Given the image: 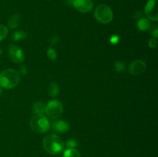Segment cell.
<instances>
[{
	"instance_id": "obj_6",
	"label": "cell",
	"mask_w": 158,
	"mask_h": 157,
	"mask_svg": "<svg viewBox=\"0 0 158 157\" xmlns=\"http://www.w3.org/2000/svg\"><path fill=\"white\" fill-rule=\"evenodd\" d=\"M8 53L12 61L15 63H22L24 61V52L19 46L10 44L8 46Z\"/></svg>"
},
{
	"instance_id": "obj_8",
	"label": "cell",
	"mask_w": 158,
	"mask_h": 157,
	"mask_svg": "<svg viewBox=\"0 0 158 157\" xmlns=\"http://www.w3.org/2000/svg\"><path fill=\"white\" fill-rule=\"evenodd\" d=\"M72 6L81 13H88L94 8V2L92 0H73Z\"/></svg>"
},
{
	"instance_id": "obj_19",
	"label": "cell",
	"mask_w": 158,
	"mask_h": 157,
	"mask_svg": "<svg viewBox=\"0 0 158 157\" xmlns=\"http://www.w3.org/2000/svg\"><path fill=\"white\" fill-rule=\"evenodd\" d=\"M47 56L52 61H54V60L56 59L57 53L55 49H52V47H49L47 50Z\"/></svg>"
},
{
	"instance_id": "obj_18",
	"label": "cell",
	"mask_w": 158,
	"mask_h": 157,
	"mask_svg": "<svg viewBox=\"0 0 158 157\" xmlns=\"http://www.w3.org/2000/svg\"><path fill=\"white\" fill-rule=\"evenodd\" d=\"M8 28L5 26L4 25H0V42L2 41L8 35Z\"/></svg>"
},
{
	"instance_id": "obj_17",
	"label": "cell",
	"mask_w": 158,
	"mask_h": 157,
	"mask_svg": "<svg viewBox=\"0 0 158 157\" xmlns=\"http://www.w3.org/2000/svg\"><path fill=\"white\" fill-rule=\"evenodd\" d=\"M114 69L117 72H124L126 69V65L122 61H117V62L114 64Z\"/></svg>"
},
{
	"instance_id": "obj_23",
	"label": "cell",
	"mask_w": 158,
	"mask_h": 157,
	"mask_svg": "<svg viewBox=\"0 0 158 157\" xmlns=\"http://www.w3.org/2000/svg\"><path fill=\"white\" fill-rule=\"evenodd\" d=\"M148 45H149L150 48L151 49H155L157 47V39L155 38H152L149 40V42H148Z\"/></svg>"
},
{
	"instance_id": "obj_9",
	"label": "cell",
	"mask_w": 158,
	"mask_h": 157,
	"mask_svg": "<svg viewBox=\"0 0 158 157\" xmlns=\"http://www.w3.org/2000/svg\"><path fill=\"white\" fill-rule=\"evenodd\" d=\"M147 65L143 60L137 59L132 62L129 66V72L133 75H140L146 71Z\"/></svg>"
},
{
	"instance_id": "obj_28",
	"label": "cell",
	"mask_w": 158,
	"mask_h": 157,
	"mask_svg": "<svg viewBox=\"0 0 158 157\" xmlns=\"http://www.w3.org/2000/svg\"><path fill=\"white\" fill-rule=\"evenodd\" d=\"M2 94V88H1V86H0V95Z\"/></svg>"
},
{
	"instance_id": "obj_3",
	"label": "cell",
	"mask_w": 158,
	"mask_h": 157,
	"mask_svg": "<svg viewBox=\"0 0 158 157\" xmlns=\"http://www.w3.org/2000/svg\"><path fill=\"white\" fill-rule=\"evenodd\" d=\"M29 126L32 131L36 133H45L50 127L49 121L44 114L35 115L29 122Z\"/></svg>"
},
{
	"instance_id": "obj_13",
	"label": "cell",
	"mask_w": 158,
	"mask_h": 157,
	"mask_svg": "<svg viewBox=\"0 0 158 157\" xmlns=\"http://www.w3.org/2000/svg\"><path fill=\"white\" fill-rule=\"evenodd\" d=\"M151 22H150V20L147 18H143L142 17L141 18H140L139 20H137V28H138L139 30L140 31H146L148 30L151 26Z\"/></svg>"
},
{
	"instance_id": "obj_20",
	"label": "cell",
	"mask_w": 158,
	"mask_h": 157,
	"mask_svg": "<svg viewBox=\"0 0 158 157\" xmlns=\"http://www.w3.org/2000/svg\"><path fill=\"white\" fill-rule=\"evenodd\" d=\"M148 30H149L150 33L152 35L153 38H158V27L157 25H151Z\"/></svg>"
},
{
	"instance_id": "obj_16",
	"label": "cell",
	"mask_w": 158,
	"mask_h": 157,
	"mask_svg": "<svg viewBox=\"0 0 158 157\" xmlns=\"http://www.w3.org/2000/svg\"><path fill=\"white\" fill-rule=\"evenodd\" d=\"M27 37V33L24 31H16V32H13L12 35V41L14 42H17L19 40H22V39H25V38Z\"/></svg>"
},
{
	"instance_id": "obj_12",
	"label": "cell",
	"mask_w": 158,
	"mask_h": 157,
	"mask_svg": "<svg viewBox=\"0 0 158 157\" xmlns=\"http://www.w3.org/2000/svg\"><path fill=\"white\" fill-rule=\"evenodd\" d=\"M47 92L49 96L56 97L60 93V87L56 83H51L47 87Z\"/></svg>"
},
{
	"instance_id": "obj_21",
	"label": "cell",
	"mask_w": 158,
	"mask_h": 157,
	"mask_svg": "<svg viewBox=\"0 0 158 157\" xmlns=\"http://www.w3.org/2000/svg\"><path fill=\"white\" fill-rule=\"evenodd\" d=\"M66 146L68 148H76L78 146V141L75 139H70L66 141Z\"/></svg>"
},
{
	"instance_id": "obj_5",
	"label": "cell",
	"mask_w": 158,
	"mask_h": 157,
	"mask_svg": "<svg viewBox=\"0 0 158 157\" xmlns=\"http://www.w3.org/2000/svg\"><path fill=\"white\" fill-rule=\"evenodd\" d=\"M63 111V106L61 102L53 99L51 100L50 102H49V103H47V105H46L45 113L47 115L46 117H49L51 119H56L62 115Z\"/></svg>"
},
{
	"instance_id": "obj_2",
	"label": "cell",
	"mask_w": 158,
	"mask_h": 157,
	"mask_svg": "<svg viewBox=\"0 0 158 157\" xmlns=\"http://www.w3.org/2000/svg\"><path fill=\"white\" fill-rule=\"evenodd\" d=\"M19 73L15 69H5L0 73V86L4 89H13L19 84Z\"/></svg>"
},
{
	"instance_id": "obj_27",
	"label": "cell",
	"mask_w": 158,
	"mask_h": 157,
	"mask_svg": "<svg viewBox=\"0 0 158 157\" xmlns=\"http://www.w3.org/2000/svg\"><path fill=\"white\" fill-rule=\"evenodd\" d=\"M2 49L0 48V56H2Z\"/></svg>"
},
{
	"instance_id": "obj_24",
	"label": "cell",
	"mask_w": 158,
	"mask_h": 157,
	"mask_svg": "<svg viewBox=\"0 0 158 157\" xmlns=\"http://www.w3.org/2000/svg\"><path fill=\"white\" fill-rule=\"evenodd\" d=\"M110 42L112 43V44L116 45L119 42V41H120V38H119V36H117V35H114L110 37Z\"/></svg>"
},
{
	"instance_id": "obj_11",
	"label": "cell",
	"mask_w": 158,
	"mask_h": 157,
	"mask_svg": "<svg viewBox=\"0 0 158 157\" xmlns=\"http://www.w3.org/2000/svg\"><path fill=\"white\" fill-rule=\"evenodd\" d=\"M20 15L18 13H15L14 15H12L10 18H9V21H8V26H9L10 29H14L15 28H17L19 26L20 23Z\"/></svg>"
},
{
	"instance_id": "obj_26",
	"label": "cell",
	"mask_w": 158,
	"mask_h": 157,
	"mask_svg": "<svg viewBox=\"0 0 158 157\" xmlns=\"http://www.w3.org/2000/svg\"><path fill=\"white\" fill-rule=\"evenodd\" d=\"M60 41V38H59L58 35H54V36L52 37L51 38V46H54L56 43H58V42Z\"/></svg>"
},
{
	"instance_id": "obj_10",
	"label": "cell",
	"mask_w": 158,
	"mask_h": 157,
	"mask_svg": "<svg viewBox=\"0 0 158 157\" xmlns=\"http://www.w3.org/2000/svg\"><path fill=\"white\" fill-rule=\"evenodd\" d=\"M69 124L65 120H56L52 124V129L60 133H65L69 129Z\"/></svg>"
},
{
	"instance_id": "obj_4",
	"label": "cell",
	"mask_w": 158,
	"mask_h": 157,
	"mask_svg": "<svg viewBox=\"0 0 158 157\" xmlns=\"http://www.w3.org/2000/svg\"><path fill=\"white\" fill-rule=\"evenodd\" d=\"M94 17L96 19L103 24L111 22L114 18V12L110 6L106 4H100L94 11Z\"/></svg>"
},
{
	"instance_id": "obj_15",
	"label": "cell",
	"mask_w": 158,
	"mask_h": 157,
	"mask_svg": "<svg viewBox=\"0 0 158 157\" xmlns=\"http://www.w3.org/2000/svg\"><path fill=\"white\" fill-rule=\"evenodd\" d=\"M63 157H80V152L76 148H68L63 152Z\"/></svg>"
},
{
	"instance_id": "obj_22",
	"label": "cell",
	"mask_w": 158,
	"mask_h": 157,
	"mask_svg": "<svg viewBox=\"0 0 158 157\" xmlns=\"http://www.w3.org/2000/svg\"><path fill=\"white\" fill-rule=\"evenodd\" d=\"M19 72L23 76H26L28 73L27 67H26L25 65H21V66H19Z\"/></svg>"
},
{
	"instance_id": "obj_7",
	"label": "cell",
	"mask_w": 158,
	"mask_h": 157,
	"mask_svg": "<svg viewBox=\"0 0 158 157\" xmlns=\"http://www.w3.org/2000/svg\"><path fill=\"white\" fill-rule=\"evenodd\" d=\"M157 1L158 0H149L144 8V13L147 18L154 22L158 20Z\"/></svg>"
},
{
	"instance_id": "obj_1",
	"label": "cell",
	"mask_w": 158,
	"mask_h": 157,
	"mask_svg": "<svg viewBox=\"0 0 158 157\" xmlns=\"http://www.w3.org/2000/svg\"><path fill=\"white\" fill-rule=\"evenodd\" d=\"M44 150L50 155H56L63 151L65 143L59 135L56 134H48L44 137L43 141Z\"/></svg>"
},
{
	"instance_id": "obj_25",
	"label": "cell",
	"mask_w": 158,
	"mask_h": 157,
	"mask_svg": "<svg viewBox=\"0 0 158 157\" xmlns=\"http://www.w3.org/2000/svg\"><path fill=\"white\" fill-rule=\"evenodd\" d=\"M142 17H143V14H142V12L141 11H136L135 12H134V18H135V19L137 20H139L140 18H141Z\"/></svg>"
},
{
	"instance_id": "obj_14",
	"label": "cell",
	"mask_w": 158,
	"mask_h": 157,
	"mask_svg": "<svg viewBox=\"0 0 158 157\" xmlns=\"http://www.w3.org/2000/svg\"><path fill=\"white\" fill-rule=\"evenodd\" d=\"M45 109H46V105L43 103V102H35L32 106V112L35 114V115H39V114H44Z\"/></svg>"
}]
</instances>
